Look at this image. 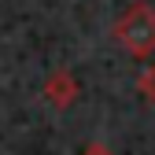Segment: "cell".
<instances>
[{
	"mask_svg": "<svg viewBox=\"0 0 155 155\" xmlns=\"http://www.w3.org/2000/svg\"><path fill=\"white\" fill-rule=\"evenodd\" d=\"M114 41L137 59L155 55V8L144 4V0L129 4V11L114 22Z\"/></svg>",
	"mask_w": 155,
	"mask_h": 155,
	"instance_id": "cell-1",
	"label": "cell"
},
{
	"mask_svg": "<svg viewBox=\"0 0 155 155\" xmlns=\"http://www.w3.org/2000/svg\"><path fill=\"white\" fill-rule=\"evenodd\" d=\"M78 78L70 74V70H55V74H48V81H45V100L52 104V107H70L74 100H78Z\"/></svg>",
	"mask_w": 155,
	"mask_h": 155,
	"instance_id": "cell-2",
	"label": "cell"
},
{
	"mask_svg": "<svg viewBox=\"0 0 155 155\" xmlns=\"http://www.w3.org/2000/svg\"><path fill=\"white\" fill-rule=\"evenodd\" d=\"M137 92L144 96V100H151V104H155V63L140 70V78H137Z\"/></svg>",
	"mask_w": 155,
	"mask_h": 155,
	"instance_id": "cell-3",
	"label": "cell"
},
{
	"mask_svg": "<svg viewBox=\"0 0 155 155\" xmlns=\"http://www.w3.org/2000/svg\"><path fill=\"white\" fill-rule=\"evenodd\" d=\"M81 155H114V151H111L107 144H85V151H81Z\"/></svg>",
	"mask_w": 155,
	"mask_h": 155,
	"instance_id": "cell-4",
	"label": "cell"
}]
</instances>
